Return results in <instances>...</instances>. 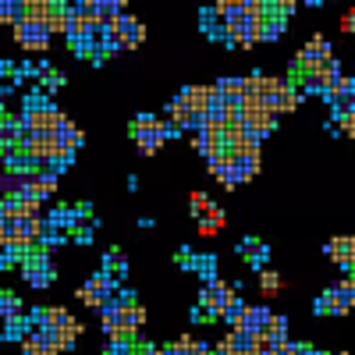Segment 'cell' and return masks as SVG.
<instances>
[{"instance_id": "6", "label": "cell", "mask_w": 355, "mask_h": 355, "mask_svg": "<svg viewBox=\"0 0 355 355\" xmlns=\"http://www.w3.org/2000/svg\"><path fill=\"white\" fill-rule=\"evenodd\" d=\"M21 274H25V281H28V284H36V288H46V284L53 281V266H50L46 252H43V249L28 252V256L21 259Z\"/></svg>"}, {"instance_id": "2", "label": "cell", "mask_w": 355, "mask_h": 355, "mask_svg": "<svg viewBox=\"0 0 355 355\" xmlns=\"http://www.w3.org/2000/svg\"><path fill=\"white\" fill-rule=\"evenodd\" d=\"M242 121L256 139H263V135H270L277 128V114L266 110L259 100H242Z\"/></svg>"}, {"instance_id": "10", "label": "cell", "mask_w": 355, "mask_h": 355, "mask_svg": "<svg viewBox=\"0 0 355 355\" xmlns=\"http://www.w3.org/2000/svg\"><path fill=\"white\" fill-rule=\"evenodd\" d=\"M270 309L266 306H245V313H242V323L234 331H245V334H263L266 331V323H270Z\"/></svg>"}, {"instance_id": "21", "label": "cell", "mask_w": 355, "mask_h": 355, "mask_svg": "<svg viewBox=\"0 0 355 355\" xmlns=\"http://www.w3.org/2000/svg\"><path fill=\"white\" fill-rule=\"evenodd\" d=\"M242 256L256 266V270H263V259H266V245L263 242H256V239H245L242 242Z\"/></svg>"}, {"instance_id": "33", "label": "cell", "mask_w": 355, "mask_h": 355, "mask_svg": "<svg viewBox=\"0 0 355 355\" xmlns=\"http://www.w3.org/2000/svg\"><path fill=\"white\" fill-rule=\"evenodd\" d=\"M341 33H355V8H348L341 15Z\"/></svg>"}, {"instance_id": "3", "label": "cell", "mask_w": 355, "mask_h": 355, "mask_svg": "<svg viewBox=\"0 0 355 355\" xmlns=\"http://www.w3.org/2000/svg\"><path fill=\"white\" fill-rule=\"evenodd\" d=\"M331 57V46H327V40L323 36H313L302 50H299V57H295V78H302V75H313V71H320V64Z\"/></svg>"}, {"instance_id": "23", "label": "cell", "mask_w": 355, "mask_h": 355, "mask_svg": "<svg viewBox=\"0 0 355 355\" xmlns=\"http://www.w3.org/2000/svg\"><path fill=\"white\" fill-rule=\"evenodd\" d=\"M299 82H302V93H309V96H323V93H327V75H320V71L302 75Z\"/></svg>"}, {"instance_id": "8", "label": "cell", "mask_w": 355, "mask_h": 355, "mask_svg": "<svg viewBox=\"0 0 355 355\" xmlns=\"http://www.w3.org/2000/svg\"><path fill=\"white\" fill-rule=\"evenodd\" d=\"M256 352V334H245V331H234L220 338V345L214 348V355H252Z\"/></svg>"}, {"instance_id": "17", "label": "cell", "mask_w": 355, "mask_h": 355, "mask_svg": "<svg viewBox=\"0 0 355 355\" xmlns=\"http://www.w3.org/2000/svg\"><path fill=\"white\" fill-rule=\"evenodd\" d=\"M263 338L270 341V348H274V345H284V341H291V338H288V320H284V316H270V323H266Z\"/></svg>"}, {"instance_id": "18", "label": "cell", "mask_w": 355, "mask_h": 355, "mask_svg": "<svg viewBox=\"0 0 355 355\" xmlns=\"http://www.w3.org/2000/svg\"><path fill=\"white\" fill-rule=\"evenodd\" d=\"M281 288H284V281H281L277 270H259V291H263V299H277Z\"/></svg>"}, {"instance_id": "31", "label": "cell", "mask_w": 355, "mask_h": 355, "mask_svg": "<svg viewBox=\"0 0 355 355\" xmlns=\"http://www.w3.org/2000/svg\"><path fill=\"white\" fill-rule=\"evenodd\" d=\"M21 352H25V355H43V348H40V341H36L33 334L21 338Z\"/></svg>"}, {"instance_id": "26", "label": "cell", "mask_w": 355, "mask_h": 355, "mask_svg": "<svg viewBox=\"0 0 355 355\" xmlns=\"http://www.w3.org/2000/svg\"><path fill=\"white\" fill-rule=\"evenodd\" d=\"M299 100H302V93H299L295 85H288L284 93H281V110H277V114H291L295 107H299Z\"/></svg>"}, {"instance_id": "20", "label": "cell", "mask_w": 355, "mask_h": 355, "mask_svg": "<svg viewBox=\"0 0 355 355\" xmlns=\"http://www.w3.org/2000/svg\"><path fill=\"white\" fill-rule=\"evenodd\" d=\"M128 132H132V135H139V132H164V121H160L157 114H139ZM164 139H167V135H164Z\"/></svg>"}, {"instance_id": "12", "label": "cell", "mask_w": 355, "mask_h": 355, "mask_svg": "<svg viewBox=\"0 0 355 355\" xmlns=\"http://www.w3.org/2000/svg\"><path fill=\"white\" fill-rule=\"evenodd\" d=\"M71 320H75V316H71L64 306H46V309H40V313L33 316V323H43V327H53V331H64Z\"/></svg>"}, {"instance_id": "15", "label": "cell", "mask_w": 355, "mask_h": 355, "mask_svg": "<svg viewBox=\"0 0 355 355\" xmlns=\"http://www.w3.org/2000/svg\"><path fill=\"white\" fill-rule=\"evenodd\" d=\"M132 139H135V146H139L142 157H157L160 146H164V132H139V135H132Z\"/></svg>"}, {"instance_id": "34", "label": "cell", "mask_w": 355, "mask_h": 355, "mask_svg": "<svg viewBox=\"0 0 355 355\" xmlns=\"http://www.w3.org/2000/svg\"><path fill=\"white\" fill-rule=\"evenodd\" d=\"M306 4H313V8H316V4H320V0H306Z\"/></svg>"}, {"instance_id": "28", "label": "cell", "mask_w": 355, "mask_h": 355, "mask_svg": "<svg viewBox=\"0 0 355 355\" xmlns=\"http://www.w3.org/2000/svg\"><path fill=\"white\" fill-rule=\"evenodd\" d=\"M281 36H284V18L270 15V18H266V25H263V40H281Z\"/></svg>"}, {"instance_id": "11", "label": "cell", "mask_w": 355, "mask_h": 355, "mask_svg": "<svg viewBox=\"0 0 355 355\" xmlns=\"http://www.w3.org/2000/svg\"><path fill=\"white\" fill-rule=\"evenodd\" d=\"M224 157H227V153H224ZM227 164H231L234 178H239V185L252 182V178L259 174V153H249V157H227Z\"/></svg>"}, {"instance_id": "32", "label": "cell", "mask_w": 355, "mask_h": 355, "mask_svg": "<svg viewBox=\"0 0 355 355\" xmlns=\"http://www.w3.org/2000/svg\"><path fill=\"white\" fill-rule=\"evenodd\" d=\"M40 82H43V85H61V75L43 64V68H40Z\"/></svg>"}, {"instance_id": "9", "label": "cell", "mask_w": 355, "mask_h": 355, "mask_svg": "<svg viewBox=\"0 0 355 355\" xmlns=\"http://www.w3.org/2000/svg\"><path fill=\"white\" fill-rule=\"evenodd\" d=\"M53 192H57V174H53V171H33V174H25L21 196H36V199L43 202V199L53 196Z\"/></svg>"}, {"instance_id": "1", "label": "cell", "mask_w": 355, "mask_h": 355, "mask_svg": "<svg viewBox=\"0 0 355 355\" xmlns=\"http://www.w3.org/2000/svg\"><path fill=\"white\" fill-rule=\"evenodd\" d=\"M355 309V274H348L341 284H334V288H327L316 299V313H352Z\"/></svg>"}, {"instance_id": "19", "label": "cell", "mask_w": 355, "mask_h": 355, "mask_svg": "<svg viewBox=\"0 0 355 355\" xmlns=\"http://www.w3.org/2000/svg\"><path fill=\"white\" fill-rule=\"evenodd\" d=\"M53 11V4H46V0H25L21 4V18L25 21H46Z\"/></svg>"}, {"instance_id": "4", "label": "cell", "mask_w": 355, "mask_h": 355, "mask_svg": "<svg viewBox=\"0 0 355 355\" xmlns=\"http://www.w3.org/2000/svg\"><path fill=\"white\" fill-rule=\"evenodd\" d=\"M110 291H114V281L107 274H96V277H89L75 295H78V302L89 306V309H103L110 302Z\"/></svg>"}, {"instance_id": "13", "label": "cell", "mask_w": 355, "mask_h": 355, "mask_svg": "<svg viewBox=\"0 0 355 355\" xmlns=\"http://www.w3.org/2000/svg\"><path fill=\"white\" fill-rule=\"evenodd\" d=\"M224 224H227V220H224V210H220V206L214 202L210 210H206V214L199 217V234H202V239H214V234H217Z\"/></svg>"}, {"instance_id": "30", "label": "cell", "mask_w": 355, "mask_h": 355, "mask_svg": "<svg viewBox=\"0 0 355 355\" xmlns=\"http://www.w3.org/2000/svg\"><path fill=\"white\" fill-rule=\"evenodd\" d=\"M210 206H214V199L206 196V192H192V214H196V217H202Z\"/></svg>"}, {"instance_id": "22", "label": "cell", "mask_w": 355, "mask_h": 355, "mask_svg": "<svg viewBox=\"0 0 355 355\" xmlns=\"http://www.w3.org/2000/svg\"><path fill=\"white\" fill-rule=\"evenodd\" d=\"M103 274H107L110 281H114V277H125V274H128V259L117 252V249H110V252H107V270H103Z\"/></svg>"}, {"instance_id": "14", "label": "cell", "mask_w": 355, "mask_h": 355, "mask_svg": "<svg viewBox=\"0 0 355 355\" xmlns=\"http://www.w3.org/2000/svg\"><path fill=\"white\" fill-rule=\"evenodd\" d=\"M53 139L61 142V146H68V150H78V146H82V128H75L68 117H64V121L53 128Z\"/></svg>"}, {"instance_id": "35", "label": "cell", "mask_w": 355, "mask_h": 355, "mask_svg": "<svg viewBox=\"0 0 355 355\" xmlns=\"http://www.w3.org/2000/svg\"><path fill=\"white\" fill-rule=\"evenodd\" d=\"M15 4H25V0H15Z\"/></svg>"}, {"instance_id": "29", "label": "cell", "mask_w": 355, "mask_h": 355, "mask_svg": "<svg viewBox=\"0 0 355 355\" xmlns=\"http://www.w3.org/2000/svg\"><path fill=\"white\" fill-rule=\"evenodd\" d=\"M217 93L220 96H242V78H220L217 82Z\"/></svg>"}, {"instance_id": "16", "label": "cell", "mask_w": 355, "mask_h": 355, "mask_svg": "<svg viewBox=\"0 0 355 355\" xmlns=\"http://www.w3.org/2000/svg\"><path fill=\"white\" fill-rule=\"evenodd\" d=\"M352 89H355V78H348V75H334V78H327V93H323V96H327L331 107H334L341 96L352 93Z\"/></svg>"}, {"instance_id": "24", "label": "cell", "mask_w": 355, "mask_h": 355, "mask_svg": "<svg viewBox=\"0 0 355 355\" xmlns=\"http://www.w3.org/2000/svg\"><path fill=\"white\" fill-rule=\"evenodd\" d=\"M0 316L4 320H18L21 316V302L15 299V295H8V291H0Z\"/></svg>"}, {"instance_id": "25", "label": "cell", "mask_w": 355, "mask_h": 355, "mask_svg": "<svg viewBox=\"0 0 355 355\" xmlns=\"http://www.w3.org/2000/svg\"><path fill=\"white\" fill-rule=\"evenodd\" d=\"M0 21H11V25L25 21L21 18V4H15V0H0Z\"/></svg>"}, {"instance_id": "27", "label": "cell", "mask_w": 355, "mask_h": 355, "mask_svg": "<svg viewBox=\"0 0 355 355\" xmlns=\"http://www.w3.org/2000/svg\"><path fill=\"white\" fill-rule=\"evenodd\" d=\"M266 4H270V15L288 21V15H295V8H299V0H266Z\"/></svg>"}, {"instance_id": "5", "label": "cell", "mask_w": 355, "mask_h": 355, "mask_svg": "<svg viewBox=\"0 0 355 355\" xmlns=\"http://www.w3.org/2000/svg\"><path fill=\"white\" fill-rule=\"evenodd\" d=\"M15 40H18L21 50H36V53L50 50V33H46L43 21H18L15 25Z\"/></svg>"}, {"instance_id": "7", "label": "cell", "mask_w": 355, "mask_h": 355, "mask_svg": "<svg viewBox=\"0 0 355 355\" xmlns=\"http://www.w3.org/2000/svg\"><path fill=\"white\" fill-rule=\"evenodd\" d=\"M327 256L341 266V270L355 274V234H338L327 242Z\"/></svg>"}]
</instances>
